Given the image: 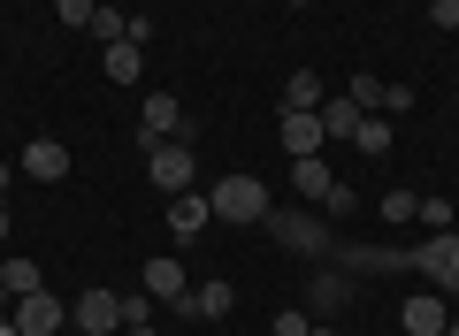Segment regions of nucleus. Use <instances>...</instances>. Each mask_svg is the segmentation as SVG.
Returning a JSON list of instances; mask_svg holds the SVG:
<instances>
[{
  "instance_id": "5701e85b",
  "label": "nucleus",
  "mask_w": 459,
  "mask_h": 336,
  "mask_svg": "<svg viewBox=\"0 0 459 336\" xmlns=\"http://www.w3.org/2000/svg\"><path fill=\"white\" fill-rule=\"evenodd\" d=\"M92 8H100V0H54V16H62L69 31H92Z\"/></svg>"
},
{
  "instance_id": "a211bd4d",
  "label": "nucleus",
  "mask_w": 459,
  "mask_h": 336,
  "mask_svg": "<svg viewBox=\"0 0 459 336\" xmlns=\"http://www.w3.org/2000/svg\"><path fill=\"white\" fill-rule=\"evenodd\" d=\"M0 290H8V306H16L23 290H47V275H39L31 260H0Z\"/></svg>"
},
{
  "instance_id": "423d86ee",
  "label": "nucleus",
  "mask_w": 459,
  "mask_h": 336,
  "mask_svg": "<svg viewBox=\"0 0 459 336\" xmlns=\"http://www.w3.org/2000/svg\"><path fill=\"white\" fill-rule=\"evenodd\" d=\"M69 329H84V336H115V329H123V290H77V306H69Z\"/></svg>"
},
{
  "instance_id": "9d476101",
  "label": "nucleus",
  "mask_w": 459,
  "mask_h": 336,
  "mask_svg": "<svg viewBox=\"0 0 459 336\" xmlns=\"http://www.w3.org/2000/svg\"><path fill=\"white\" fill-rule=\"evenodd\" d=\"M207 222H214V207H207V192H177V199H169V237H177V245H192V237H207Z\"/></svg>"
},
{
  "instance_id": "b1692460",
  "label": "nucleus",
  "mask_w": 459,
  "mask_h": 336,
  "mask_svg": "<svg viewBox=\"0 0 459 336\" xmlns=\"http://www.w3.org/2000/svg\"><path fill=\"white\" fill-rule=\"evenodd\" d=\"M413 214H421L413 192H383V222H413Z\"/></svg>"
},
{
  "instance_id": "4468645a",
  "label": "nucleus",
  "mask_w": 459,
  "mask_h": 336,
  "mask_svg": "<svg viewBox=\"0 0 459 336\" xmlns=\"http://www.w3.org/2000/svg\"><path fill=\"white\" fill-rule=\"evenodd\" d=\"M329 99V84L314 77V69H291V84H283V115H307V108H322Z\"/></svg>"
},
{
  "instance_id": "20e7f679",
  "label": "nucleus",
  "mask_w": 459,
  "mask_h": 336,
  "mask_svg": "<svg viewBox=\"0 0 459 336\" xmlns=\"http://www.w3.org/2000/svg\"><path fill=\"white\" fill-rule=\"evenodd\" d=\"M8 329H16V336H62L69 329V306L54 298V290H23L16 314H8Z\"/></svg>"
},
{
  "instance_id": "c756f323",
  "label": "nucleus",
  "mask_w": 459,
  "mask_h": 336,
  "mask_svg": "<svg viewBox=\"0 0 459 336\" xmlns=\"http://www.w3.org/2000/svg\"><path fill=\"white\" fill-rule=\"evenodd\" d=\"M8 184H16V168H8V160H0V199H8Z\"/></svg>"
},
{
  "instance_id": "f03ea898",
  "label": "nucleus",
  "mask_w": 459,
  "mask_h": 336,
  "mask_svg": "<svg viewBox=\"0 0 459 336\" xmlns=\"http://www.w3.org/2000/svg\"><path fill=\"white\" fill-rule=\"evenodd\" d=\"M207 207H214V222H268L276 199H268V184L253 177V168H230V177L207 192Z\"/></svg>"
},
{
  "instance_id": "0eeeda50",
  "label": "nucleus",
  "mask_w": 459,
  "mask_h": 336,
  "mask_svg": "<svg viewBox=\"0 0 459 336\" xmlns=\"http://www.w3.org/2000/svg\"><path fill=\"white\" fill-rule=\"evenodd\" d=\"M398 321H406V336H444L452 329V298H444V290H406Z\"/></svg>"
},
{
  "instance_id": "4be33fe9",
  "label": "nucleus",
  "mask_w": 459,
  "mask_h": 336,
  "mask_svg": "<svg viewBox=\"0 0 459 336\" xmlns=\"http://www.w3.org/2000/svg\"><path fill=\"white\" fill-rule=\"evenodd\" d=\"M268 336H314V314H307V306H283V314H276V329H268Z\"/></svg>"
},
{
  "instance_id": "f3484780",
  "label": "nucleus",
  "mask_w": 459,
  "mask_h": 336,
  "mask_svg": "<svg viewBox=\"0 0 459 336\" xmlns=\"http://www.w3.org/2000/svg\"><path fill=\"white\" fill-rule=\"evenodd\" d=\"M230 306H238V290H230V283H192V321H222Z\"/></svg>"
},
{
  "instance_id": "dca6fc26",
  "label": "nucleus",
  "mask_w": 459,
  "mask_h": 336,
  "mask_svg": "<svg viewBox=\"0 0 459 336\" xmlns=\"http://www.w3.org/2000/svg\"><path fill=\"white\" fill-rule=\"evenodd\" d=\"M352 153H360V160H383V153H391V115H360V130H352Z\"/></svg>"
},
{
  "instance_id": "c85d7f7f",
  "label": "nucleus",
  "mask_w": 459,
  "mask_h": 336,
  "mask_svg": "<svg viewBox=\"0 0 459 336\" xmlns=\"http://www.w3.org/2000/svg\"><path fill=\"white\" fill-rule=\"evenodd\" d=\"M123 336H161V329H153V321H131V329H123Z\"/></svg>"
},
{
  "instance_id": "bb28decb",
  "label": "nucleus",
  "mask_w": 459,
  "mask_h": 336,
  "mask_svg": "<svg viewBox=\"0 0 459 336\" xmlns=\"http://www.w3.org/2000/svg\"><path fill=\"white\" fill-rule=\"evenodd\" d=\"M421 222L429 229H452V199H421Z\"/></svg>"
},
{
  "instance_id": "72a5a7b5",
  "label": "nucleus",
  "mask_w": 459,
  "mask_h": 336,
  "mask_svg": "<svg viewBox=\"0 0 459 336\" xmlns=\"http://www.w3.org/2000/svg\"><path fill=\"white\" fill-rule=\"evenodd\" d=\"M283 8H307V0H283Z\"/></svg>"
},
{
  "instance_id": "39448f33",
  "label": "nucleus",
  "mask_w": 459,
  "mask_h": 336,
  "mask_svg": "<svg viewBox=\"0 0 459 336\" xmlns=\"http://www.w3.org/2000/svg\"><path fill=\"white\" fill-rule=\"evenodd\" d=\"M161 138H192V123H184V99L153 92L146 108H138V153H153Z\"/></svg>"
},
{
  "instance_id": "473e14b6",
  "label": "nucleus",
  "mask_w": 459,
  "mask_h": 336,
  "mask_svg": "<svg viewBox=\"0 0 459 336\" xmlns=\"http://www.w3.org/2000/svg\"><path fill=\"white\" fill-rule=\"evenodd\" d=\"M444 336H459V314H452V329H444Z\"/></svg>"
},
{
  "instance_id": "cd10ccee",
  "label": "nucleus",
  "mask_w": 459,
  "mask_h": 336,
  "mask_svg": "<svg viewBox=\"0 0 459 336\" xmlns=\"http://www.w3.org/2000/svg\"><path fill=\"white\" fill-rule=\"evenodd\" d=\"M383 115H413V92H406V84H383Z\"/></svg>"
},
{
  "instance_id": "2f4dec72",
  "label": "nucleus",
  "mask_w": 459,
  "mask_h": 336,
  "mask_svg": "<svg viewBox=\"0 0 459 336\" xmlns=\"http://www.w3.org/2000/svg\"><path fill=\"white\" fill-rule=\"evenodd\" d=\"M314 336H337V329H329V321H314Z\"/></svg>"
},
{
  "instance_id": "6e6552de",
  "label": "nucleus",
  "mask_w": 459,
  "mask_h": 336,
  "mask_svg": "<svg viewBox=\"0 0 459 336\" xmlns=\"http://www.w3.org/2000/svg\"><path fill=\"white\" fill-rule=\"evenodd\" d=\"M16 177L62 184V177H69V145H62V138H31V145H23V160H16Z\"/></svg>"
},
{
  "instance_id": "f8f14e48",
  "label": "nucleus",
  "mask_w": 459,
  "mask_h": 336,
  "mask_svg": "<svg viewBox=\"0 0 459 336\" xmlns=\"http://www.w3.org/2000/svg\"><path fill=\"white\" fill-rule=\"evenodd\" d=\"M322 145H329V130H322V108H307V115H283V153H291V160L322 153Z\"/></svg>"
},
{
  "instance_id": "9b49d317",
  "label": "nucleus",
  "mask_w": 459,
  "mask_h": 336,
  "mask_svg": "<svg viewBox=\"0 0 459 336\" xmlns=\"http://www.w3.org/2000/svg\"><path fill=\"white\" fill-rule=\"evenodd\" d=\"M344 306H352V275L322 268V275H314V283H307V314H314V321H337Z\"/></svg>"
},
{
  "instance_id": "f257e3e1",
  "label": "nucleus",
  "mask_w": 459,
  "mask_h": 336,
  "mask_svg": "<svg viewBox=\"0 0 459 336\" xmlns=\"http://www.w3.org/2000/svg\"><path fill=\"white\" fill-rule=\"evenodd\" d=\"M268 237L283 245V253H307V260H337V229L322 222V214H307V207H268Z\"/></svg>"
},
{
  "instance_id": "f704fd0d",
  "label": "nucleus",
  "mask_w": 459,
  "mask_h": 336,
  "mask_svg": "<svg viewBox=\"0 0 459 336\" xmlns=\"http://www.w3.org/2000/svg\"><path fill=\"white\" fill-rule=\"evenodd\" d=\"M115 336H123V329H115Z\"/></svg>"
},
{
  "instance_id": "1a4fd4ad",
  "label": "nucleus",
  "mask_w": 459,
  "mask_h": 336,
  "mask_svg": "<svg viewBox=\"0 0 459 336\" xmlns=\"http://www.w3.org/2000/svg\"><path fill=\"white\" fill-rule=\"evenodd\" d=\"M138 290H153V306H177L184 290H192V275L177 268V253H153L146 268H138Z\"/></svg>"
},
{
  "instance_id": "393cba45",
  "label": "nucleus",
  "mask_w": 459,
  "mask_h": 336,
  "mask_svg": "<svg viewBox=\"0 0 459 336\" xmlns=\"http://www.w3.org/2000/svg\"><path fill=\"white\" fill-rule=\"evenodd\" d=\"M131 321H153V290H123V329Z\"/></svg>"
},
{
  "instance_id": "ddd939ff",
  "label": "nucleus",
  "mask_w": 459,
  "mask_h": 336,
  "mask_svg": "<svg viewBox=\"0 0 459 336\" xmlns=\"http://www.w3.org/2000/svg\"><path fill=\"white\" fill-rule=\"evenodd\" d=\"M108 54V84H138L146 77V47H131V39H115V47H100Z\"/></svg>"
},
{
  "instance_id": "6ab92c4d",
  "label": "nucleus",
  "mask_w": 459,
  "mask_h": 336,
  "mask_svg": "<svg viewBox=\"0 0 459 336\" xmlns=\"http://www.w3.org/2000/svg\"><path fill=\"white\" fill-rule=\"evenodd\" d=\"M92 39H100V47H115V39H131V16H123L115 0H100V8H92Z\"/></svg>"
},
{
  "instance_id": "aec40b11",
  "label": "nucleus",
  "mask_w": 459,
  "mask_h": 336,
  "mask_svg": "<svg viewBox=\"0 0 459 336\" xmlns=\"http://www.w3.org/2000/svg\"><path fill=\"white\" fill-rule=\"evenodd\" d=\"M322 130H329V138H352V130H360V108H352V99H322Z\"/></svg>"
},
{
  "instance_id": "2eb2a0df",
  "label": "nucleus",
  "mask_w": 459,
  "mask_h": 336,
  "mask_svg": "<svg viewBox=\"0 0 459 336\" xmlns=\"http://www.w3.org/2000/svg\"><path fill=\"white\" fill-rule=\"evenodd\" d=\"M329 184H337V177H329V160H322V153L291 160V192H299V199H329Z\"/></svg>"
},
{
  "instance_id": "7ed1b4c3",
  "label": "nucleus",
  "mask_w": 459,
  "mask_h": 336,
  "mask_svg": "<svg viewBox=\"0 0 459 336\" xmlns=\"http://www.w3.org/2000/svg\"><path fill=\"white\" fill-rule=\"evenodd\" d=\"M146 177H153V192H192V177H199V153H192V138H161L146 153Z\"/></svg>"
},
{
  "instance_id": "7c9ffc66",
  "label": "nucleus",
  "mask_w": 459,
  "mask_h": 336,
  "mask_svg": "<svg viewBox=\"0 0 459 336\" xmlns=\"http://www.w3.org/2000/svg\"><path fill=\"white\" fill-rule=\"evenodd\" d=\"M8 229H16V214H8V199H0V237H8Z\"/></svg>"
},
{
  "instance_id": "a878e982",
  "label": "nucleus",
  "mask_w": 459,
  "mask_h": 336,
  "mask_svg": "<svg viewBox=\"0 0 459 336\" xmlns=\"http://www.w3.org/2000/svg\"><path fill=\"white\" fill-rule=\"evenodd\" d=\"M429 23L437 31H459V0H429Z\"/></svg>"
},
{
  "instance_id": "412c9836",
  "label": "nucleus",
  "mask_w": 459,
  "mask_h": 336,
  "mask_svg": "<svg viewBox=\"0 0 459 336\" xmlns=\"http://www.w3.org/2000/svg\"><path fill=\"white\" fill-rule=\"evenodd\" d=\"M344 99H352L360 115H383V77H368V69H360V77L344 84Z\"/></svg>"
}]
</instances>
